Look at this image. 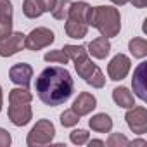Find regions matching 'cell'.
Returning <instances> with one entry per match:
<instances>
[{
    "label": "cell",
    "instance_id": "8fae6325",
    "mask_svg": "<svg viewBox=\"0 0 147 147\" xmlns=\"http://www.w3.org/2000/svg\"><path fill=\"white\" fill-rule=\"evenodd\" d=\"M9 78L12 83L19 85V87H30L31 83V78H33V67L26 62H19V64H14L11 69H9Z\"/></svg>",
    "mask_w": 147,
    "mask_h": 147
},
{
    "label": "cell",
    "instance_id": "4316f807",
    "mask_svg": "<svg viewBox=\"0 0 147 147\" xmlns=\"http://www.w3.org/2000/svg\"><path fill=\"white\" fill-rule=\"evenodd\" d=\"M130 2H131L137 9H142V7H145V5H147V0H130Z\"/></svg>",
    "mask_w": 147,
    "mask_h": 147
},
{
    "label": "cell",
    "instance_id": "d4e9b609",
    "mask_svg": "<svg viewBox=\"0 0 147 147\" xmlns=\"http://www.w3.org/2000/svg\"><path fill=\"white\" fill-rule=\"evenodd\" d=\"M11 142H12L11 133L7 130H4V128H0V147H9Z\"/></svg>",
    "mask_w": 147,
    "mask_h": 147
},
{
    "label": "cell",
    "instance_id": "7c38bea8",
    "mask_svg": "<svg viewBox=\"0 0 147 147\" xmlns=\"http://www.w3.org/2000/svg\"><path fill=\"white\" fill-rule=\"evenodd\" d=\"M95 107H97V99H95V95H92V94H88V92H82V94L75 99L71 109L82 118V116L90 114Z\"/></svg>",
    "mask_w": 147,
    "mask_h": 147
},
{
    "label": "cell",
    "instance_id": "f546056e",
    "mask_svg": "<svg viewBox=\"0 0 147 147\" xmlns=\"http://www.w3.org/2000/svg\"><path fill=\"white\" fill-rule=\"evenodd\" d=\"M113 4H116V5H125V4H128L130 0H111Z\"/></svg>",
    "mask_w": 147,
    "mask_h": 147
},
{
    "label": "cell",
    "instance_id": "83f0119b",
    "mask_svg": "<svg viewBox=\"0 0 147 147\" xmlns=\"http://www.w3.org/2000/svg\"><path fill=\"white\" fill-rule=\"evenodd\" d=\"M87 144H88L90 147H92V145H106V142H104V140H90V138H88V142H87Z\"/></svg>",
    "mask_w": 147,
    "mask_h": 147
},
{
    "label": "cell",
    "instance_id": "2e32d148",
    "mask_svg": "<svg viewBox=\"0 0 147 147\" xmlns=\"http://www.w3.org/2000/svg\"><path fill=\"white\" fill-rule=\"evenodd\" d=\"M88 126H90L94 131L107 133V131H111V128H113V119H111L109 114H106V113H99V114L92 116V119L88 121Z\"/></svg>",
    "mask_w": 147,
    "mask_h": 147
},
{
    "label": "cell",
    "instance_id": "5b68a950",
    "mask_svg": "<svg viewBox=\"0 0 147 147\" xmlns=\"http://www.w3.org/2000/svg\"><path fill=\"white\" fill-rule=\"evenodd\" d=\"M75 62V67H76V73L88 83L92 85L94 88H102L106 85V78L102 75V71L97 67V64H94V61L88 57V54L82 55L80 59L73 61Z\"/></svg>",
    "mask_w": 147,
    "mask_h": 147
},
{
    "label": "cell",
    "instance_id": "4fadbf2b",
    "mask_svg": "<svg viewBox=\"0 0 147 147\" xmlns=\"http://www.w3.org/2000/svg\"><path fill=\"white\" fill-rule=\"evenodd\" d=\"M12 33V4L11 0H0V38Z\"/></svg>",
    "mask_w": 147,
    "mask_h": 147
},
{
    "label": "cell",
    "instance_id": "484cf974",
    "mask_svg": "<svg viewBox=\"0 0 147 147\" xmlns=\"http://www.w3.org/2000/svg\"><path fill=\"white\" fill-rule=\"evenodd\" d=\"M55 2H57V0H38V4H40V7H42L43 12H50L54 9Z\"/></svg>",
    "mask_w": 147,
    "mask_h": 147
},
{
    "label": "cell",
    "instance_id": "6da1fadb",
    "mask_svg": "<svg viewBox=\"0 0 147 147\" xmlns=\"http://www.w3.org/2000/svg\"><path fill=\"white\" fill-rule=\"evenodd\" d=\"M35 88H36L38 99L43 104L55 107L71 97L75 83H73L71 73L66 67L50 66V67H45L38 75Z\"/></svg>",
    "mask_w": 147,
    "mask_h": 147
},
{
    "label": "cell",
    "instance_id": "ffe728a7",
    "mask_svg": "<svg viewBox=\"0 0 147 147\" xmlns=\"http://www.w3.org/2000/svg\"><path fill=\"white\" fill-rule=\"evenodd\" d=\"M23 12L30 19H36V18H40L43 14L38 0H24V2H23Z\"/></svg>",
    "mask_w": 147,
    "mask_h": 147
},
{
    "label": "cell",
    "instance_id": "7a4b0ae2",
    "mask_svg": "<svg viewBox=\"0 0 147 147\" xmlns=\"http://www.w3.org/2000/svg\"><path fill=\"white\" fill-rule=\"evenodd\" d=\"M88 26H94L100 31L102 36L113 38L119 33L121 30V16L119 11L113 5H99V7H90L88 18H87Z\"/></svg>",
    "mask_w": 147,
    "mask_h": 147
},
{
    "label": "cell",
    "instance_id": "603a6c76",
    "mask_svg": "<svg viewBox=\"0 0 147 147\" xmlns=\"http://www.w3.org/2000/svg\"><path fill=\"white\" fill-rule=\"evenodd\" d=\"M128 142L130 140L123 133H111L109 138H107V142H106V145L107 147H126Z\"/></svg>",
    "mask_w": 147,
    "mask_h": 147
},
{
    "label": "cell",
    "instance_id": "52a82bcc",
    "mask_svg": "<svg viewBox=\"0 0 147 147\" xmlns=\"http://www.w3.org/2000/svg\"><path fill=\"white\" fill-rule=\"evenodd\" d=\"M54 40H55L54 31H50L49 28H36V30H33L30 35L24 36V47H26L28 50L36 52V50L45 49V47H49L50 43H54Z\"/></svg>",
    "mask_w": 147,
    "mask_h": 147
},
{
    "label": "cell",
    "instance_id": "d6986e66",
    "mask_svg": "<svg viewBox=\"0 0 147 147\" xmlns=\"http://www.w3.org/2000/svg\"><path fill=\"white\" fill-rule=\"evenodd\" d=\"M71 5H73L71 0H57L55 5H54V9H52L50 12H52V16H54L55 19H59V21H66Z\"/></svg>",
    "mask_w": 147,
    "mask_h": 147
},
{
    "label": "cell",
    "instance_id": "9a60e30c",
    "mask_svg": "<svg viewBox=\"0 0 147 147\" xmlns=\"http://www.w3.org/2000/svg\"><path fill=\"white\" fill-rule=\"evenodd\" d=\"M87 49H88L87 52H88L92 57H95V59H106V57L109 55V52H111V43H109V38L99 36V38L92 40Z\"/></svg>",
    "mask_w": 147,
    "mask_h": 147
},
{
    "label": "cell",
    "instance_id": "8992f818",
    "mask_svg": "<svg viewBox=\"0 0 147 147\" xmlns=\"http://www.w3.org/2000/svg\"><path fill=\"white\" fill-rule=\"evenodd\" d=\"M55 135V128L52 125L50 119H40L36 121V125L31 128V131L28 133L26 144L30 147H38V145H47L52 142Z\"/></svg>",
    "mask_w": 147,
    "mask_h": 147
},
{
    "label": "cell",
    "instance_id": "5bb4252c",
    "mask_svg": "<svg viewBox=\"0 0 147 147\" xmlns=\"http://www.w3.org/2000/svg\"><path fill=\"white\" fill-rule=\"evenodd\" d=\"M145 67H147V62H142L138 64V67L133 71V92L135 95L140 99V100H147V88H145Z\"/></svg>",
    "mask_w": 147,
    "mask_h": 147
},
{
    "label": "cell",
    "instance_id": "30bf717a",
    "mask_svg": "<svg viewBox=\"0 0 147 147\" xmlns=\"http://www.w3.org/2000/svg\"><path fill=\"white\" fill-rule=\"evenodd\" d=\"M24 36L26 35H23L19 31H14V33H9L7 36H2V38H0V55H2V57H9V55L18 54L19 50H23Z\"/></svg>",
    "mask_w": 147,
    "mask_h": 147
},
{
    "label": "cell",
    "instance_id": "7402d4cb",
    "mask_svg": "<svg viewBox=\"0 0 147 147\" xmlns=\"http://www.w3.org/2000/svg\"><path fill=\"white\" fill-rule=\"evenodd\" d=\"M78 121H80V116L73 111V109H67V111H64V113L61 114V125H62L64 128L75 126V125H78Z\"/></svg>",
    "mask_w": 147,
    "mask_h": 147
},
{
    "label": "cell",
    "instance_id": "e0dca14e",
    "mask_svg": "<svg viewBox=\"0 0 147 147\" xmlns=\"http://www.w3.org/2000/svg\"><path fill=\"white\" fill-rule=\"evenodd\" d=\"M113 99L114 102L119 106V107H125V109H130L135 106V99H133V94L126 88V87H116L113 90Z\"/></svg>",
    "mask_w": 147,
    "mask_h": 147
},
{
    "label": "cell",
    "instance_id": "9c48e42d",
    "mask_svg": "<svg viewBox=\"0 0 147 147\" xmlns=\"http://www.w3.org/2000/svg\"><path fill=\"white\" fill-rule=\"evenodd\" d=\"M130 66H131L130 57L125 55V54H118V55H114L111 59V62L107 66V75H109L111 80L121 82L123 78H126L128 71H130Z\"/></svg>",
    "mask_w": 147,
    "mask_h": 147
},
{
    "label": "cell",
    "instance_id": "277c9868",
    "mask_svg": "<svg viewBox=\"0 0 147 147\" xmlns=\"http://www.w3.org/2000/svg\"><path fill=\"white\" fill-rule=\"evenodd\" d=\"M88 11H90V5L87 2H73L71 9H69V14L66 18V35L69 38H76V40H82L87 36V31H88V23H87V18H88Z\"/></svg>",
    "mask_w": 147,
    "mask_h": 147
},
{
    "label": "cell",
    "instance_id": "cb8c5ba5",
    "mask_svg": "<svg viewBox=\"0 0 147 147\" xmlns=\"http://www.w3.org/2000/svg\"><path fill=\"white\" fill-rule=\"evenodd\" d=\"M69 138H71V142H73V144H76V145H83V144H87V142H88L90 135H88V131H87V130H73V131L69 133Z\"/></svg>",
    "mask_w": 147,
    "mask_h": 147
},
{
    "label": "cell",
    "instance_id": "ba28073f",
    "mask_svg": "<svg viewBox=\"0 0 147 147\" xmlns=\"http://www.w3.org/2000/svg\"><path fill=\"white\" fill-rule=\"evenodd\" d=\"M125 119H126L128 128H130L133 133L144 135V133L147 131V109H145V107H142V106H137V107L133 106V107H130V111L126 113Z\"/></svg>",
    "mask_w": 147,
    "mask_h": 147
},
{
    "label": "cell",
    "instance_id": "4dcf8cb0",
    "mask_svg": "<svg viewBox=\"0 0 147 147\" xmlns=\"http://www.w3.org/2000/svg\"><path fill=\"white\" fill-rule=\"evenodd\" d=\"M0 111H2V87H0Z\"/></svg>",
    "mask_w": 147,
    "mask_h": 147
},
{
    "label": "cell",
    "instance_id": "ac0fdd59",
    "mask_svg": "<svg viewBox=\"0 0 147 147\" xmlns=\"http://www.w3.org/2000/svg\"><path fill=\"white\" fill-rule=\"evenodd\" d=\"M128 49H130V52H131L133 57L144 59L147 55V40L145 38H133V40H130Z\"/></svg>",
    "mask_w": 147,
    "mask_h": 147
},
{
    "label": "cell",
    "instance_id": "44dd1931",
    "mask_svg": "<svg viewBox=\"0 0 147 147\" xmlns=\"http://www.w3.org/2000/svg\"><path fill=\"white\" fill-rule=\"evenodd\" d=\"M43 59H45L47 62H59V64H67V61H69L67 54H66L62 49H61V50H50V52H47Z\"/></svg>",
    "mask_w": 147,
    "mask_h": 147
},
{
    "label": "cell",
    "instance_id": "f1b7e54d",
    "mask_svg": "<svg viewBox=\"0 0 147 147\" xmlns=\"http://www.w3.org/2000/svg\"><path fill=\"white\" fill-rule=\"evenodd\" d=\"M147 142L144 140V138H140V140H133V142H128V145H145Z\"/></svg>",
    "mask_w": 147,
    "mask_h": 147
},
{
    "label": "cell",
    "instance_id": "3957f363",
    "mask_svg": "<svg viewBox=\"0 0 147 147\" xmlns=\"http://www.w3.org/2000/svg\"><path fill=\"white\" fill-rule=\"evenodd\" d=\"M31 99L33 95L26 87L12 88L9 92V119L16 126H24L31 119Z\"/></svg>",
    "mask_w": 147,
    "mask_h": 147
}]
</instances>
